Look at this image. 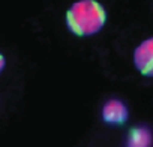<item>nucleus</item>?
Returning <instances> with one entry per match:
<instances>
[{
	"instance_id": "nucleus-2",
	"label": "nucleus",
	"mask_w": 153,
	"mask_h": 147,
	"mask_svg": "<svg viewBox=\"0 0 153 147\" xmlns=\"http://www.w3.org/2000/svg\"><path fill=\"white\" fill-rule=\"evenodd\" d=\"M134 65L141 75L153 78V36L137 45L134 50Z\"/></svg>"
},
{
	"instance_id": "nucleus-1",
	"label": "nucleus",
	"mask_w": 153,
	"mask_h": 147,
	"mask_svg": "<svg viewBox=\"0 0 153 147\" xmlns=\"http://www.w3.org/2000/svg\"><path fill=\"white\" fill-rule=\"evenodd\" d=\"M107 23V11L98 0H78L66 12V26L71 33L80 38L93 36Z\"/></svg>"
},
{
	"instance_id": "nucleus-3",
	"label": "nucleus",
	"mask_w": 153,
	"mask_h": 147,
	"mask_svg": "<svg viewBox=\"0 0 153 147\" xmlns=\"http://www.w3.org/2000/svg\"><path fill=\"white\" fill-rule=\"evenodd\" d=\"M128 117V107L120 99H110L102 107V119L108 125H123Z\"/></svg>"
},
{
	"instance_id": "nucleus-5",
	"label": "nucleus",
	"mask_w": 153,
	"mask_h": 147,
	"mask_svg": "<svg viewBox=\"0 0 153 147\" xmlns=\"http://www.w3.org/2000/svg\"><path fill=\"white\" fill-rule=\"evenodd\" d=\"M5 66H6V59H5V56H3V53L0 51V75H2V72H3V69H5Z\"/></svg>"
},
{
	"instance_id": "nucleus-4",
	"label": "nucleus",
	"mask_w": 153,
	"mask_h": 147,
	"mask_svg": "<svg viewBox=\"0 0 153 147\" xmlns=\"http://www.w3.org/2000/svg\"><path fill=\"white\" fill-rule=\"evenodd\" d=\"M153 137L149 128L146 126H135L131 129L126 141V147H152Z\"/></svg>"
}]
</instances>
